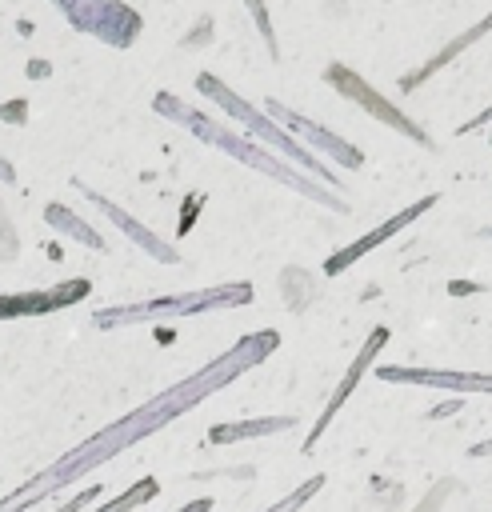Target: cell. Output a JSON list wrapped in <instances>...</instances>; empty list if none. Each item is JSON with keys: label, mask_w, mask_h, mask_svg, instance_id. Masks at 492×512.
<instances>
[{"label": "cell", "mask_w": 492, "mask_h": 512, "mask_svg": "<svg viewBox=\"0 0 492 512\" xmlns=\"http://www.w3.org/2000/svg\"><path fill=\"white\" fill-rule=\"evenodd\" d=\"M72 188H76V192H80L96 212H104V216H108V220H112V224H116V228H120L136 248H144L152 260H160V264H180V248H176V244H168V240H164L160 232H152L148 224H140V220H136L132 212H124L116 200H108L104 192L88 188L84 180H72Z\"/></svg>", "instance_id": "8fae6325"}, {"label": "cell", "mask_w": 492, "mask_h": 512, "mask_svg": "<svg viewBox=\"0 0 492 512\" xmlns=\"http://www.w3.org/2000/svg\"><path fill=\"white\" fill-rule=\"evenodd\" d=\"M280 348V332L276 328H256V332H244L232 348H224L220 356H212L204 368H192V376L168 384L164 392H156L152 400H144L140 408H132L128 416L104 424L96 436L80 440L76 448H68L64 456H56L48 468H40L36 476H28L24 484H16L4 500H0V512H28L32 504L40 500H52L56 492H64L68 484L84 480L88 472H96V464L120 456L124 448L148 440L152 432H164L172 420L188 416L192 408H200L208 396L224 392L232 380H240L244 372L260 368L272 352Z\"/></svg>", "instance_id": "6da1fadb"}, {"label": "cell", "mask_w": 492, "mask_h": 512, "mask_svg": "<svg viewBox=\"0 0 492 512\" xmlns=\"http://www.w3.org/2000/svg\"><path fill=\"white\" fill-rule=\"evenodd\" d=\"M324 84L332 88V92H340L348 104H356L360 112H368L372 120H380V124H388L392 132H400L404 140H412V144H420L424 152H436V144H432V136H428V128L420 124V120H412L408 112H400L392 100H384L356 68H348V64H340V60H332L328 68H324Z\"/></svg>", "instance_id": "5b68a950"}, {"label": "cell", "mask_w": 492, "mask_h": 512, "mask_svg": "<svg viewBox=\"0 0 492 512\" xmlns=\"http://www.w3.org/2000/svg\"><path fill=\"white\" fill-rule=\"evenodd\" d=\"M100 496H104V484L96 480V484H88V488H80L76 496H68V500H64V504H60L56 512H84V508H92V504H96Z\"/></svg>", "instance_id": "7402d4cb"}, {"label": "cell", "mask_w": 492, "mask_h": 512, "mask_svg": "<svg viewBox=\"0 0 492 512\" xmlns=\"http://www.w3.org/2000/svg\"><path fill=\"white\" fill-rule=\"evenodd\" d=\"M480 236H488V240H492V224H488V228H480Z\"/></svg>", "instance_id": "1f68e13d"}, {"label": "cell", "mask_w": 492, "mask_h": 512, "mask_svg": "<svg viewBox=\"0 0 492 512\" xmlns=\"http://www.w3.org/2000/svg\"><path fill=\"white\" fill-rule=\"evenodd\" d=\"M280 288H284L288 304L300 312V308L312 300V292H316V280H312L304 268H284V272H280Z\"/></svg>", "instance_id": "ac0fdd59"}, {"label": "cell", "mask_w": 492, "mask_h": 512, "mask_svg": "<svg viewBox=\"0 0 492 512\" xmlns=\"http://www.w3.org/2000/svg\"><path fill=\"white\" fill-rule=\"evenodd\" d=\"M324 484H328V476H324V472H316V476L300 480V484H296L288 496H280L276 504H268L264 512H300V508H304L312 496H320V492H324Z\"/></svg>", "instance_id": "e0dca14e"}, {"label": "cell", "mask_w": 492, "mask_h": 512, "mask_svg": "<svg viewBox=\"0 0 492 512\" xmlns=\"http://www.w3.org/2000/svg\"><path fill=\"white\" fill-rule=\"evenodd\" d=\"M460 404H464V400H448V404H436V408H432L428 416H432V420H440V416H448V412H456Z\"/></svg>", "instance_id": "f546056e"}, {"label": "cell", "mask_w": 492, "mask_h": 512, "mask_svg": "<svg viewBox=\"0 0 492 512\" xmlns=\"http://www.w3.org/2000/svg\"><path fill=\"white\" fill-rule=\"evenodd\" d=\"M244 4H248V16H252V24H256V32H260V40H264V48H268V56L276 60V56H280V40H276L268 4H264V0H244Z\"/></svg>", "instance_id": "d6986e66"}, {"label": "cell", "mask_w": 492, "mask_h": 512, "mask_svg": "<svg viewBox=\"0 0 492 512\" xmlns=\"http://www.w3.org/2000/svg\"><path fill=\"white\" fill-rule=\"evenodd\" d=\"M388 340H392V332H388L384 324H376V328H372V332L364 336V344L356 348V356H352V364H348V372L340 376V384L332 388V396H328V404L320 408V416H316V424H312V432L304 436V444H300V452H304V456H308V452H316V444H320V436L328 432V424L336 420V412H340V408L348 404V396L356 392V384L364 380V372L380 364V348H384Z\"/></svg>", "instance_id": "ba28073f"}, {"label": "cell", "mask_w": 492, "mask_h": 512, "mask_svg": "<svg viewBox=\"0 0 492 512\" xmlns=\"http://www.w3.org/2000/svg\"><path fill=\"white\" fill-rule=\"evenodd\" d=\"M296 416H256V420H232V424H212L208 428V444H240V440H256V436H276V432H292Z\"/></svg>", "instance_id": "9a60e30c"}, {"label": "cell", "mask_w": 492, "mask_h": 512, "mask_svg": "<svg viewBox=\"0 0 492 512\" xmlns=\"http://www.w3.org/2000/svg\"><path fill=\"white\" fill-rule=\"evenodd\" d=\"M152 112L156 116H164V120H172V124H180L184 132H192L200 144H208V148H216V152H224V156H232V160H240L244 168H252V172H260V176H268V180H276V184H284V188H292V192H300L304 200H312V204H320V208H332V212H352L348 208V200L340 196V192H332V188H324L320 180H312L308 172H300L296 164H288L284 156H276V152H268L264 144H256L252 136H240V132H232V128H224L216 116H208V112H196L188 100H180L176 92H156L152 96Z\"/></svg>", "instance_id": "7a4b0ae2"}, {"label": "cell", "mask_w": 492, "mask_h": 512, "mask_svg": "<svg viewBox=\"0 0 492 512\" xmlns=\"http://www.w3.org/2000/svg\"><path fill=\"white\" fill-rule=\"evenodd\" d=\"M16 256H20V236H16V228H12V220H8V212L0 204V260L8 264Z\"/></svg>", "instance_id": "44dd1931"}, {"label": "cell", "mask_w": 492, "mask_h": 512, "mask_svg": "<svg viewBox=\"0 0 492 512\" xmlns=\"http://www.w3.org/2000/svg\"><path fill=\"white\" fill-rule=\"evenodd\" d=\"M52 4L64 12V20L76 32L96 36L100 44L120 48V52H128L140 40V32H144L140 12L128 8L124 0H52Z\"/></svg>", "instance_id": "8992f818"}, {"label": "cell", "mask_w": 492, "mask_h": 512, "mask_svg": "<svg viewBox=\"0 0 492 512\" xmlns=\"http://www.w3.org/2000/svg\"><path fill=\"white\" fill-rule=\"evenodd\" d=\"M0 180H4V184H16V176H12V164H8V160H0Z\"/></svg>", "instance_id": "4dcf8cb0"}, {"label": "cell", "mask_w": 492, "mask_h": 512, "mask_svg": "<svg viewBox=\"0 0 492 512\" xmlns=\"http://www.w3.org/2000/svg\"><path fill=\"white\" fill-rule=\"evenodd\" d=\"M264 112L292 136V140H300L308 152L316 148V156H328V160H336L340 168H348V172H356L360 164H364V152L356 148V144H348L344 136H336V132H328L324 124H312L308 116H300L296 108H288V104H280L276 96H268L264 100Z\"/></svg>", "instance_id": "52a82bcc"}, {"label": "cell", "mask_w": 492, "mask_h": 512, "mask_svg": "<svg viewBox=\"0 0 492 512\" xmlns=\"http://www.w3.org/2000/svg\"><path fill=\"white\" fill-rule=\"evenodd\" d=\"M20 112H24V100H12V104H4V108H0V116H4V120H12V124H20V120H24Z\"/></svg>", "instance_id": "4316f807"}, {"label": "cell", "mask_w": 492, "mask_h": 512, "mask_svg": "<svg viewBox=\"0 0 492 512\" xmlns=\"http://www.w3.org/2000/svg\"><path fill=\"white\" fill-rule=\"evenodd\" d=\"M448 492H456V480L448 476V480H436L420 500H416V508L412 512H440L444 508V500H448Z\"/></svg>", "instance_id": "ffe728a7"}, {"label": "cell", "mask_w": 492, "mask_h": 512, "mask_svg": "<svg viewBox=\"0 0 492 512\" xmlns=\"http://www.w3.org/2000/svg\"><path fill=\"white\" fill-rule=\"evenodd\" d=\"M492 456V440H476L468 444V460H488Z\"/></svg>", "instance_id": "d4e9b609"}, {"label": "cell", "mask_w": 492, "mask_h": 512, "mask_svg": "<svg viewBox=\"0 0 492 512\" xmlns=\"http://www.w3.org/2000/svg\"><path fill=\"white\" fill-rule=\"evenodd\" d=\"M44 220H48V228H56L64 240H76V244L88 248V252H108V240L100 236V228H92L76 208L60 204V200H48V204H44Z\"/></svg>", "instance_id": "5bb4252c"}, {"label": "cell", "mask_w": 492, "mask_h": 512, "mask_svg": "<svg viewBox=\"0 0 492 512\" xmlns=\"http://www.w3.org/2000/svg\"><path fill=\"white\" fill-rule=\"evenodd\" d=\"M252 296H256V288L248 280H224V284H208V288H192V292L152 296V300H136V304H112V308H100L92 316V324L100 332L128 328V324H164V320L200 316V312H216V308H244V304H252Z\"/></svg>", "instance_id": "277c9868"}, {"label": "cell", "mask_w": 492, "mask_h": 512, "mask_svg": "<svg viewBox=\"0 0 492 512\" xmlns=\"http://www.w3.org/2000/svg\"><path fill=\"white\" fill-rule=\"evenodd\" d=\"M488 124H492V104H488L484 112H476V116H468V120H464V124H460L456 132H460V136H468V132H480V128H488Z\"/></svg>", "instance_id": "cb8c5ba5"}, {"label": "cell", "mask_w": 492, "mask_h": 512, "mask_svg": "<svg viewBox=\"0 0 492 512\" xmlns=\"http://www.w3.org/2000/svg\"><path fill=\"white\" fill-rule=\"evenodd\" d=\"M488 32H492V12H488V16H480L476 24H468V28L460 32V36H452V40H448L444 48H436V52H432V56H428L424 64L408 68V72L400 76V84H396V88H400L404 96H408V92H416V88H420V84H424L428 76H436V72H440L444 64H452L456 56H464V52H468L472 44H480V40H484Z\"/></svg>", "instance_id": "4fadbf2b"}, {"label": "cell", "mask_w": 492, "mask_h": 512, "mask_svg": "<svg viewBox=\"0 0 492 512\" xmlns=\"http://www.w3.org/2000/svg\"><path fill=\"white\" fill-rule=\"evenodd\" d=\"M28 76H52V64L48 60H28Z\"/></svg>", "instance_id": "f1b7e54d"}, {"label": "cell", "mask_w": 492, "mask_h": 512, "mask_svg": "<svg viewBox=\"0 0 492 512\" xmlns=\"http://www.w3.org/2000/svg\"><path fill=\"white\" fill-rule=\"evenodd\" d=\"M196 88H200V96H204V100H212L228 120L244 124V128H248V136H256L260 144H268L276 156H284L288 164H296L300 172H308L312 180H320V184H324V188H332V192H340V188H344V180H340V176H332V168H328L316 152H308L300 140H292V136H288V132H284L268 112H256V104H248V100H244L240 92H232L224 80H216L212 72H200V76H196ZM340 196H344V192H340Z\"/></svg>", "instance_id": "3957f363"}, {"label": "cell", "mask_w": 492, "mask_h": 512, "mask_svg": "<svg viewBox=\"0 0 492 512\" xmlns=\"http://www.w3.org/2000/svg\"><path fill=\"white\" fill-rule=\"evenodd\" d=\"M448 292H452V296H472V292H484V284H464V280H452V284H448Z\"/></svg>", "instance_id": "83f0119b"}, {"label": "cell", "mask_w": 492, "mask_h": 512, "mask_svg": "<svg viewBox=\"0 0 492 512\" xmlns=\"http://www.w3.org/2000/svg\"><path fill=\"white\" fill-rule=\"evenodd\" d=\"M208 40H212V20L204 16V20H200V28H196V32H188V36L180 40V48H196V44H208Z\"/></svg>", "instance_id": "603a6c76"}, {"label": "cell", "mask_w": 492, "mask_h": 512, "mask_svg": "<svg viewBox=\"0 0 492 512\" xmlns=\"http://www.w3.org/2000/svg\"><path fill=\"white\" fill-rule=\"evenodd\" d=\"M436 204H440V192H428V196H420L416 204H408V208H400L396 216H388L384 224H376L372 232H364L360 240H352V244H344V248H336V252H332L328 260H324V268H320V272H324V276H340V272H348V268H352L356 260H364L368 252H376V248H380L384 240H392L396 232H404L408 224H416V220H420V216H424L428 208H436Z\"/></svg>", "instance_id": "9c48e42d"}, {"label": "cell", "mask_w": 492, "mask_h": 512, "mask_svg": "<svg viewBox=\"0 0 492 512\" xmlns=\"http://www.w3.org/2000/svg\"><path fill=\"white\" fill-rule=\"evenodd\" d=\"M376 380L384 384H416V388H448L456 396L488 392L492 396V372H464V368H408V364H376Z\"/></svg>", "instance_id": "30bf717a"}, {"label": "cell", "mask_w": 492, "mask_h": 512, "mask_svg": "<svg viewBox=\"0 0 492 512\" xmlns=\"http://www.w3.org/2000/svg\"><path fill=\"white\" fill-rule=\"evenodd\" d=\"M156 496H160V480H156V476H140L124 496H112V500L96 504L92 512H136V508H144V504L156 500Z\"/></svg>", "instance_id": "2e32d148"}, {"label": "cell", "mask_w": 492, "mask_h": 512, "mask_svg": "<svg viewBox=\"0 0 492 512\" xmlns=\"http://www.w3.org/2000/svg\"><path fill=\"white\" fill-rule=\"evenodd\" d=\"M176 512H212V496H196V500H188V504H180Z\"/></svg>", "instance_id": "484cf974"}, {"label": "cell", "mask_w": 492, "mask_h": 512, "mask_svg": "<svg viewBox=\"0 0 492 512\" xmlns=\"http://www.w3.org/2000/svg\"><path fill=\"white\" fill-rule=\"evenodd\" d=\"M88 292H92V280H84V276L52 284V288H36V292H12V296H0V320L48 316V312H60V308L88 300Z\"/></svg>", "instance_id": "7c38bea8"}]
</instances>
